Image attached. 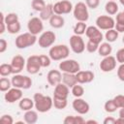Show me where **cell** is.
<instances>
[{"label":"cell","instance_id":"cell-51","mask_svg":"<svg viewBox=\"0 0 124 124\" xmlns=\"http://www.w3.org/2000/svg\"><path fill=\"white\" fill-rule=\"evenodd\" d=\"M85 123L86 124H98V121H96V120H93V119H90V120H86L85 121Z\"/></svg>","mask_w":124,"mask_h":124},{"label":"cell","instance_id":"cell-27","mask_svg":"<svg viewBox=\"0 0 124 124\" xmlns=\"http://www.w3.org/2000/svg\"><path fill=\"white\" fill-rule=\"evenodd\" d=\"M64 124H83L85 120L82 116H75V115H68L63 120Z\"/></svg>","mask_w":124,"mask_h":124},{"label":"cell","instance_id":"cell-38","mask_svg":"<svg viewBox=\"0 0 124 124\" xmlns=\"http://www.w3.org/2000/svg\"><path fill=\"white\" fill-rule=\"evenodd\" d=\"M46 3L44 0H32V3H31V6H32V9L36 12H41L45 7H46Z\"/></svg>","mask_w":124,"mask_h":124},{"label":"cell","instance_id":"cell-26","mask_svg":"<svg viewBox=\"0 0 124 124\" xmlns=\"http://www.w3.org/2000/svg\"><path fill=\"white\" fill-rule=\"evenodd\" d=\"M112 51V46H110V44L108 42L107 43H101L99 45V48H98V53L100 54V56H108V55H110Z\"/></svg>","mask_w":124,"mask_h":124},{"label":"cell","instance_id":"cell-11","mask_svg":"<svg viewBox=\"0 0 124 124\" xmlns=\"http://www.w3.org/2000/svg\"><path fill=\"white\" fill-rule=\"evenodd\" d=\"M85 35L88 38L89 41H92L96 44H101L103 41V33L101 29H99L97 26H88L85 31Z\"/></svg>","mask_w":124,"mask_h":124},{"label":"cell","instance_id":"cell-10","mask_svg":"<svg viewBox=\"0 0 124 124\" xmlns=\"http://www.w3.org/2000/svg\"><path fill=\"white\" fill-rule=\"evenodd\" d=\"M96 26L101 30H109L114 28L115 20L110 16H100L96 19Z\"/></svg>","mask_w":124,"mask_h":124},{"label":"cell","instance_id":"cell-31","mask_svg":"<svg viewBox=\"0 0 124 124\" xmlns=\"http://www.w3.org/2000/svg\"><path fill=\"white\" fill-rule=\"evenodd\" d=\"M86 28H87V26L84 21H78V23L74 27V34L81 36V35L85 34Z\"/></svg>","mask_w":124,"mask_h":124},{"label":"cell","instance_id":"cell-52","mask_svg":"<svg viewBox=\"0 0 124 124\" xmlns=\"http://www.w3.org/2000/svg\"><path fill=\"white\" fill-rule=\"evenodd\" d=\"M119 116L120 117H124V108H121L119 110Z\"/></svg>","mask_w":124,"mask_h":124},{"label":"cell","instance_id":"cell-39","mask_svg":"<svg viewBox=\"0 0 124 124\" xmlns=\"http://www.w3.org/2000/svg\"><path fill=\"white\" fill-rule=\"evenodd\" d=\"M39 59H40V63H41V66L43 68H46L50 65L51 63V58L49 57V55H45V54H42V55H39Z\"/></svg>","mask_w":124,"mask_h":124},{"label":"cell","instance_id":"cell-56","mask_svg":"<svg viewBox=\"0 0 124 124\" xmlns=\"http://www.w3.org/2000/svg\"><path fill=\"white\" fill-rule=\"evenodd\" d=\"M123 13H124V11H123Z\"/></svg>","mask_w":124,"mask_h":124},{"label":"cell","instance_id":"cell-50","mask_svg":"<svg viewBox=\"0 0 124 124\" xmlns=\"http://www.w3.org/2000/svg\"><path fill=\"white\" fill-rule=\"evenodd\" d=\"M115 123H120V124H124V117H118L116 120H115Z\"/></svg>","mask_w":124,"mask_h":124},{"label":"cell","instance_id":"cell-33","mask_svg":"<svg viewBox=\"0 0 124 124\" xmlns=\"http://www.w3.org/2000/svg\"><path fill=\"white\" fill-rule=\"evenodd\" d=\"M104 108H105V110H106L107 112L111 113V112L116 111V109L118 108V107L116 106L114 100H113V99H110V100H108V101L105 103V105H104Z\"/></svg>","mask_w":124,"mask_h":124},{"label":"cell","instance_id":"cell-15","mask_svg":"<svg viewBox=\"0 0 124 124\" xmlns=\"http://www.w3.org/2000/svg\"><path fill=\"white\" fill-rule=\"evenodd\" d=\"M116 58L111 56V55H108V56H105L102 61L100 62V69L105 72V73H108V72H111L115 69L116 67Z\"/></svg>","mask_w":124,"mask_h":124},{"label":"cell","instance_id":"cell-55","mask_svg":"<svg viewBox=\"0 0 124 124\" xmlns=\"http://www.w3.org/2000/svg\"><path fill=\"white\" fill-rule=\"evenodd\" d=\"M111 1H114V0H111Z\"/></svg>","mask_w":124,"mask_h":124},{"label":"cell","instance_id":"cell-7","mask_svg":"<svg viewBox=\"0 0 124 124\" xmlns=\"http://www.w3.org/2000/svg\"><path fill=\"white\" fill-rule=\"evenodd\" d=\"M69 42H70V47L73 50V52L79 54L85 50V43L81 38V36L74 34L70 37Z\"/></svg>","mask_w":124,"mask_h":124},{"label":"cell","instance_id":"cell-34","mask_svg":"<svg viewBox=\"0 0 124 124\" xmlns=\"http://www.w3.org/2000/svg\"><path fill=\"white\" fill-rule=\"evenodd\" d=\"M11 74H13V69H12L11 64L3 63L0 65V75L2 77H8Z\"/></svg>","mask_w":124,"mask_h":124},{"label":"cell","instance_id":"cell-3","mask_svg":"<svg viewBox=\"0 0 124 124\" xmlns=\"http://www.w3.org/2000/svg\"><path fill=\"white\" fill-rule=\"evenodd\" d=\"M36 42H37L36 35H33L30 32H26V33L18 35L15 41V44H16V46L17 48L23 49V48H26L28 46H33Z\"/></svg>","mask_w":124,"mask_h":124},{"label":"cell","instance_id":"cell-6","mask_svg":"<svg viewBox=\"0 0 124 124\" xmlns=\"http://www.w3.org/2000/svg\"><path fill=\"white\" fill-rule=\"evenodd\" d=\"M12 84L14 87H17L20 89H29L32 86V79L27 76H23L20 74H16L12 78Z\"/></svg>","mask_w":124,"mask_h":124},{"label":"cell","instance_id":"cell-25","mask_svg":"<svg viewBox=\"0 0 124 124\" xmlns=\"http://www.w3.org/2000/svg\"><path fill=\"white\" fill-rule=\"evenodd\" d=\"M18 107L21 110H29V109H32L34 107H35V104H34V100L30 99V98H21L19 100V103H18Z\"/></svg>","mask_w":124,"mask_h":124},{"label":"cell","instance_id":"cell-20","mask_svg":"<svg viewBox=\"0 0 124 124\" xmlns=\"http://www.w3.org/2000/svg\"><path fill=\"white\" fill-rule=\"evenodd\" d=\"M78 83H89L94 79V73L91 71H78L76 74Z\"/></svg>","mask_w":124,"mask_h":124},{"label":"cell","instance_id":"cell-16","mask_svg":"<svg viewBox=\"0 0 124 124\" xmlns=\"http://www.w3.org/2000/svg\"><path fill=\"white\" fill-rule=\"evenodd\" d=\"M72 107L78 114H86L90 108L89 104L81 98H76L72 103Z\"/></svg>","mask_w":124,"mask_h":124},{"label":"cell","instance_id":"cell-13","mask_svg":"<svg viewBox=\"0 0 124 124\" xmlns=\"http://www.w3.org/2000/svg\"><path fill=\"white\" fill-rule=\"evenodd\" d=\"M27 29L31 34L37 36L44 29L43 20L40 17H37V16H34V17L30 18L28 20V23H27Z\"/></svg>","mask_w":124,"mask_h":124},{"label":"cell","instance_id":"cell-53","mask_svg":"<svg viewBox=\"0 0 124 124\" xmlns=\"http://www.w3.org/2000/svg\"><path fill=\"white\" fill-rule=\"evenodd\" d=\"M119 2H120V3H121L123 6H124V0H119Z\"/></svg>","mask_w":124,"mask_h":124},{"label":"cell","instance_id":"cell-54","mask_svg":"<svg viewBox=\"0 0 124 124\" xmlns=\"http://www.w3.org/2000/svg\"><path fill=\"white\" fill-rule=\"evenodd\" d=\"M122 42H123V44H124V36H123V38H122Z\"/></svg>","mask_w":124,"mask_h":124},{"label":"cell","instance_id":"cell-47","mask_svg":"<svg viewBox=\"0 0 124 124\" xmlns=\"http://www.w3.org/2000/svg\"><path fill=\"white\" fill-rule=\"evenodd\" d=\"M117 77L121 81H124V63H121L117 69Z\"/></svg>","mask_w":124,"mask_h":124},{"label":"cell","instance_id":"cell-1","mask_svg":"<svg viewBox=\"0 0 124 124\" xmlns=\"http://www.w3.org/2000/svg\"><path fill=\"white\" fill-rule=\"evenodd\" d=\"M33 100L35 104L34 108L37 111L42 113L47 112L53 106V98H50L49 96H45L42 93H35Z\"/></svg>","mask_w":124,"mask_h":124},{"label":"cell","instance_id":"cell-48","mask_svg":"<svg viewBox=\"0 0 124 124\" xmlns=\"http://www.w3.org/2000/svg\"><path fill=\"white\" fill-rule=\"evenodd\" d=\"M8 48V43L5 39H1L0 40V53H3L6 51V49Z\"/></svg>","mask_w":124,"mask_h":124},{"label":"cell","instance_id":"cell-43","mask_svg":"<svg viewBox=\"0 0 124 124\" xmlns=\"http://www.w3.org/2000/svg\"><path fill=\"white\" fill-rule=\"evenodd\" d=\"M85 4L90 9H96L100 5V0H85Z\"/></svg>","mask_w":124,"mask_h":124},{"label":"cell","instance_id":"cell-40","mask_svg":"<svg viewBox=\"0 0 124 124\" xmlns=\"http://www.w3.org/2000/svg\"><path fill=\"white\" fill-rule=\"evenodd\" d=\"M16 21H18V16L16 13H9L8 15L5 16L6 25H8L10 23H13V22H16Z\"/></svg>","mask_w":124,"mask_h":124},{"label":"cell","instance_id":"cell-29","mask_svg":"<svg viewBox=\"0 0 124 124\" xmlns=\"http://www.w3.org/2000/svg\"><path fill=\"white\" fill-rule=\"evenodd\" d=\"M115 29L119 32L122 33L124 32V13H118L116 15V20H115Z\"/></svg>","mask_w":124,"mask_h":124},{"label":"cell","instance_id":"cell-44","mask_svg":"<svg viewBox=\"0 0 124 124\" xmlns=\"http://www.w3.org/2000/svg\"><path fill=\"white\" fill-rule=\"evenodd\" d=\"M0 121L4 124H13L14 123V119L10 114H3L0 118Z\"/></svg>","mask_w":124,"mask_h":124},{"label":"cell","instance_id":"cell-19","mask_svg":"<svg viewBox=\"0 0 124 124\" xmlns=\"http://www.w3.org/2000/svg\"><path fill=\"white\" fill-rule=\"evenodd\" d=\"M47 82L51 86H56L62 81V73L59 70H50L46 75Z\"/></svg>","mask_w":124,"mask_h":124},{"label":"cell","instance_id":"cell-24","mask_svg":"<svg viewBox=\"0 0 124 124\" xmlns=\"http://www.w3.org/2000/svg\"><path fill=\"white\" fill-rule=\"evenodd\" d=\"M49 24L51 27L53 28H61L64 26L65 24V20L63 18L62 16L60 15H53L50 18H49Z\"/></svg>","mask_w":124,"mask_h":124},{"label":"cell","instance_id":"cell-23","mask_svg":"<svg viewBox=\"0 0 124 124\" xmlns=\"http://www.w3.org/2000/svg\"><path fill=\"white\" fill-rule=\"evenodd\" d=\"M23 119L27 124H35L38 121V112L33 109L26 110L23 115Z\"/></svg>","mask_w":124,"mask_h":124},{"label":"cell","instance_id":"cell-2","mask_svg":"<svg viewBox=\"0 0 124 124\" xmlns=\"http://www.w3.org/2000/svg\"><path fill=\"white\" fill-rule=\"evenodd\" d=\"M70 54V49L66 45H56L49 48L48 55L51 60L60 61L66 59Z\"/></svg>","mask_w":124,"mask_h":124},{"label":"cell","instance_id":"cell-36","mask_svg":"<svg viewBox=\"0 0 124 124\" xmlns=\"http://www.w3.org/2000/svg\"><path fill=\"white\" fill-rule=\"evenodd\" d=\"M68 105L67 99H60V98H53V106L57 109H64Z\"/></svg>","mask_w":124,"mask_h":124},{"label":"cell","instance_id":"cell-14","mask_svg":"<svg viewBox=\"0 0 124 124\" xmlns=\"http://www.w3.org/2000/svg\"><path fill=\"white\" fill-rule=\"evenodd\" d=\"M22 89L17 88V87H13L10 88L8 91H6L4 95V99L7 103L13 104L16 101H19L22 98Z\"/></svg>","mask_w":124,"mask_h":124},{"label":"cell","instance_id":"cell-45","mask_svg":"<svg viewBox=\"0 0 124 124\" xmlns=\"http://www.w3.org/2000/svg\"><path fill=\"white\" fill-rule=\"evenodd\" d=\"M0 17H1V21H0V25H1L0 34H3L6 31V29H7V25H6V22H5V15L3 13H0Z\"/></svg>","mask_w":124,"mask_h":124},{"label":"cell","instance_id":"cell-17","mask_svg":"<svg viewBox=\"0 0 124 124\" xmlns=\"http://www.w3.org/2000/svg\"><path fill=\"white\" fill-rule=\"evenodd\" d=\"M11 66L13 69V74H19L23 68L26 66V60L21 56V55H15L12 58L11 61Z\"/></svg>","mask_w":124,"mask_h":124},{"label":"cell","instance_id":"cell-49","mask_svg":"<svg viewBox=\"0 0 124 124\" xmlns=\"http://www.w3.org/2000/svg\"><path fill=\"white\" fill-rule=\"evenodd\" d=\"M115 118H113L112 116H108V117H106L105 119H104V121H103V123L104 124H114L115 123Z\"/></svg>","mask_w":124,"mask_h":124},{"label":"cell","instance_id":"cell-18","mask_svg":"<svg viewBox=\"0 0 124 124\" xmlns=\"http://www.w3.org/2000/svg\"><path fill=\"white\" fill-rule=\"evenodd\" d=\"M70 90L69 87L63 83L60 82L56 86H54V92H53V98H60V99H67L69 96Z\"/></svg>","mask_w":124,"mask_h":124},{"label":"cell","instance_id":"cell-42","mask_svg":"<svg viewBox=\"0 0 124 124\" xmlns=\"http://www.w3.org/2000/svg\"><path fill=\"white\" fill-rule=\"evenodd\" d=\"M116 106L118 107V108H124V95H116L113 98Z\"/></svg>","mask_w":124,"mask_h":124},{"label":"cell","instance_id":"cell-8","mask_svg":"<svg viewBox=\"0 0 124 124\" xmlns=\"http://www.w3.org/2000/svg\"><path fill=\"white\" fill-rule=\"evenodd\" d=\"M56 40V35L52 31H45L41 34V36L38 39V44L41 47L46 48L49 46H52Z\"/></svg>","mask_w":124,"mask_h":124},{"label":"cell","instance_id":"cell-28","mask_svg":"<svg viewBox=\"0 0 124 124\" xmlns=\"http://www.w3.org/2000/svg\"><path fill=\"white\" fill-rule=\"evenodd\" d=\"M105 11L107 12L108 15L109 16H113V15H116L117 12H118V5L116 2L114 1H108L106 3V6H105Z\"/></svg>","mask_w":124,"mask_h":124},{"label":"cell","instance_id":"cell-32","mask_svg":"<svg viewBox=\"0 0 124 124\" xmlns=\"http://www.w3.org/2000/svg\"><path fill=\"white\" fill-rule=\"evenodd\" d=\"M13 84H12V80H10L7 78H0V91L2 92H6L8 91L10 88H12Z\"/></svg>","mask_w":124,"mask_h":124},{"label":"cell","instance_id":"cell-5","mask_svg":"<svg viewBox=\"0 0 124 124\" xmlns=\"http://www.w3.org/2000/svg\"><path fill=\"white\" fill-rule=\"evenodd\" d=\"M59 70L63 73L77 74L80 70L79 63L75 59H64L59 63Z\"/></svg>","mask_w":124,"mask_h":124},{"label":"cell","instance_id":"cell-4","mask_svg":"<svg viewBox=\"0 0 124 124\" xmlns=\"http://www.w3.org/2000/svg\"><path fill=\"white\" fill-rule=\"evenodd\" d=\"M74 17L78 21H87L89 18V13H88V7L83 2H78L74 9H73Z\"/></svg>","mask_w":124,"mask_h":124},{"label":"cell","instance_id":"cell-12","mask_svg":"<svg viewBox=\"0 0 124 124\" xmlns=\"http://www.w3.org/2000/svg\"><path fill=\"white\" fill-rule=\"evenodd\" d=\"M25 67H26V71L31 75H35V74L39 73V71L42 68L41 63H40V59H39V55L29 56L26 60V66Z\"/></svg>","mask_w":124,"mask_h":124},{"label":"cell","instance_id":"cell-37","mask_svg":"<svg viewBox=\"0 0 124 124\" xmlns=\"http://www.w3.org/2000/svg\"><path fill=\"white\" fill-rule=\"evenodd\" d=\"M72 94L73 96H75L76 98H80L83 94H84V88L79 85V84H76L72 87Z\"/></svg>","mask_w":124,"mask_h":124},{"label":"cell","instance_id":"cell-41","mask_svg":"<svg viewBox=\"0 0 124 124\" xmlns=\"http://www.w3.org/2000/svg\"><path fill=\"white\" fill-rule=\"evenodd\" d=\"M85 48L88 52L90 53H94L95 51H98V48H99V44H96L92 41H89L86 43V46H85Z\"/></svg>","mask_w":124,"mask_h":124},{"label":"cell","instance_id":"cell-21","mask_svg":"<svg viewBox=\"0 0 124 124\" xmlns=\"http://www.w3.org/2000/svg\"><path fill=\"white\" fill-rule=\"evenodd\" d=\"M62 81L68 87H71V88L78 83L76 74H71V73H63L62 74Z\"/></svg>","mask_w":124,"mask_h":124},{"label":"cell","instance_id":"cell-46","mask_svg":"<svg viewBox=\"0 0 124 124\" xmlns=\"http://www.w3.org/2000/svg\"><path fill=\"white\" fill-rule=\"evenodd\" d=\"M116 60L120 64L124 63V47H122V48L117 50V52H116Z\"/></svg>","mask_w":124,"mask_h":124},{"label":"cell","instance_id":"cell-35","mask_svg":"<svg viewBox=\"0 0 124 124\" xmlns=\"http://www.w3.org/2000/svg\"><path fill=\"white\" fill-rule=\"evenodd\" d=\"M20 28H21V25H20L19 21H16V22H13V23H10L7 25V31L10 34L18 33L20 31Z\"/></svg>","mask_w":124,"mask_h":124},{"label":"cell","instance_id":"cell-30","mask_svg":"<svg viewBox=\"0 0 124 124\" xmlns=\"http://www.w3.org/2000/svg\"><path fill=\"white\" fill-rule=\"evenodd\" d=\"M118 34H119V32H118L116 29L112 28V29L107 30V32H106V34H105V38H106L107 42H108V43H113V42H115V41L117 40Z\"/></svg>","mask_w":124,"mask_h":124},{"label":"cell","instance_id":"cell-9","mask_svg":"<svg viewBox=\"0 0 124 124\" xmlns=\"http://www.w3.org/2000/svg\"><path fill=\"white\" fill-rule=\"evenodd\" d=\"M73 4L69 0H61L53 5V12L55 15H67L73 11Z\"/></svg>","mask_w":124,"mask_h":124},{"label":"cell","instance_id":"cell-22","mask_svg":"<svg viewBox=\"0 0 124 124\" xmlns=\"http://www.w3.org/2000/svg\"><path fill=\"white\" fill-rule=\"evenodd\" d=\"M54 15L53 12V5L52 4H46V7L40 12V18L42 20H49V18Z\"/></svg>","mask_w":124,"mask_h":124}]
</instances>
